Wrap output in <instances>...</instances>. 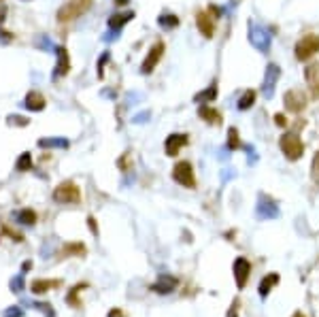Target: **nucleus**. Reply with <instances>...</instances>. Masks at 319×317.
Returning <instances> with one entry per match:
<instances>
[{"label":"nucleus","mask_w":319,"mask_h":317,"mask_svg":"<svg viewBox=\"0 0 319 317\" xmlns=\"http://www.w3.org/2000/svg\"><path fill=\"white\" fill-rule=\"evenodd\" d=\"M9 119H11V124H17V126H26L28 124V119L26 117H19V115H11Z\"/></svg>","instance_id":"29"},{"label":"nucleus","mask_w":319,"mask_h":317,"mask_svg":"<svg viewBox=\"0 0 319 317\" xmlns=\"http://www.w3.org/2000/svg\"><path fill=\"white\" fill-rule=\"evenodd\" d=\"M172 177L183 188H190V190L196 188V177H194V170H192L190 162H179V164L174 166V170H172Z\"/></svg>","instance_id":"5"},{"label":"nucleus","mask_w":319,"mask_h":317,"mask_svg":"<svg viewBox=\"0 0 319 317\" xmlns=\"http://www.w3.org/2000/svg\"><path fill=\"white\" fill-rule=\"evenodd\" d=\"M285 107L292 111V113H300V111L306 107V96L302 89H290L285 92Z\"/></svg>","instance_id":"7"},{"label":"nucleus","mask_w":319,"mask_h":317,"mask_svg":"<svg viewBox=\"0 0 319 317\" xmlns=\"http://www.w3.org/2000/svg\"><path fill=\"white\" fill-rule=\"evenodd\" d=\"M17 170H30L32 168V156H30V153H22V156H19V160H17Z\"/></svg>","instance_id":"21"},{"label":"nucleus","mask_w":319,"mask_h":317,"mask_svg":"<svg viewBox=\"0 0 319 317\" xmlns=\"http://www.w3.org/2000/svg\"><path fill=\"white\" fill-rule=\"evenodd\" d=\"M13 40V34L11 32H5V30H0V45H9Z\"/></svg>","instance_id":"27"},{"label":"nucleus","mask_w":319,"mask_h":317,"mask_svg":"<svg viewBox=\"0 0 319 317\" xmlns=\"http://www.w3.org/2000/svg\"><path fill=\"white\" fill-rule=\"evenodd\" d=\"M11 285H13V288H17L15 292H22V288H24V281H22V277H17V279H15Z\"/></svg>","instance_id":"30"},{"label":"nucleus","mask_w":319,"mask_h":317,"mask_svg":"<svg viewBox=\"0 0 319 317\" xmlns=\"http://www.w3.org/2000/svg\"><path fill=\"white\" fill-rule=\"evenodd\" d=\"M164 49H166V47H164L162 40H158V43L149 49V54H147V58H145V62H143V66H141V73H143V75L151 73V70L160 64V60H162V56H164Z\"/></svg>","instance_id":"6"},{"label":"nucleus","mask_w":319,"mask_h":317,"mask_svg":"<svg viewBox=\"0 0 319 317\" xmlns=\"http://www.w3.org/2000/svg\"><path fill=\"white\" fill-rule=\"evenodd\" d=\"M253 100H255V92H253V89H247L245 94L241 96V100H239V109H241V111H247L249 107H253Z\"/></svg>","instance_id":"19"},{"label":"nucleus","mask_w":319,"mask_h":317,"mask_svg":"<svg viewBox=\"0 0 319 317\" xmlns=\"http://www.w3.org/2000/svg\"><path fill=\"white\" fill-rule=\"evenodd\" d=\"M249 270H251V264L247 262V260L239 258V260L234 262V273H236V281H239V288H243V285L247 283V275H249Z\"/></svg>","instance_id":"13"},{"label":"nucleus","mask_w":319,"mask_h":317,"mask_svg":"<svg viewBox=\"0 0 319 317\" xmlns=\"http://www.w3.org/2000/svg\"><path fill=\"white\" fill-rule=\"evenodd\" d=\"M200 117L207 119L209 124H219V121H221V115L215 109H211V107H200Z\"/></svg>","instance_id":"18"},{"label":"nucleus","mask_w":319,"mask_h":317,"mask_svg":"<svg viewBox=\"0 0 319 317\" xmlns=\"http://www.w3.org/2000/svg\"><path fill=\"white\" fill-rule=\"evenodd\" d=\"M54 200L56 202H64V204H75V202L81 200V192H79V188L75 186L73 181H64V183H60V186L56 188Z\"/></svg>","instance_id":"2"},{"label":"nucleus","mask_w":319,"mask_h":317,"mask_svg":"<svg viewBox=\"0 0 319 317\" xmlns=\"http://www.w3.org/2000/svg\"><path fill=\"white\" fill-rule=\"evenodd\" d=\"M228 137H230V147H239V132H236L234 128H230Z\"/></svg>","instance_id":"26"},{"label":"nucleus","mask_w":319,"mask_h":317,"mask_svg":"<svg viewBox=\"0 0 319 317\" xmlns=\"http://www.w3.org/2000/svg\"><path fill=\"white\" fill-rule=\"evenodd\" d=\"M279 79V66L270 64L268 70H266V81H264V94L270 96L272 94V87H275V81Z\"/></svg>","instance_id":"14"},{"label":"nucleus","mask_w":319,"mask_h":317,"mask_svg":"<svg viewBox=\"0 0 319 317\" xmlns=\"http://www.w3.org/2000/svg\"><path fill=\"white\" fill-rule=\"evenodd\" d=\"M277 279H279V277H277V275H272V277H270V281H268V279H264V281H262V288H260V292H262V294H266V292H268V288H270V285H275V283H277Z\"/></svg>","instance_id":"25"},{"label":"nucleus","mask_w":319,"mask_h":317,"mask_svg":"<svg viewBox=\"0 0 319 317\" xmlns=\"http://www.w3.org/2000/svg\"><path fill=\"white\" fill-rule=\"evenodd\" d=\"M128 3V0H117V5H126Z\"/></svg>","instance_id":"34"},{"label":"nucleus","mask_w":319,"mask_h":317,"mask_svg":"<svg viewBox=\"0 0 319 317\" xmlns=\"http://www.w3.org/2000/svg\"><path fill=\"white\" fill-rule=\"evenodd\" d=\"M130 19H134V13H117V15H113L111 19H109V26L111 28H115V30H119L123 24H128Z\"/></svg>","instance_id":"16"},{"label":"nucleus","mask_w":319,"mask_h":317,"mask_svg":"<svg viewBox=\"0 0 319 317\" xmlns=\"http://www.w3.org/2000/svg\"><path fill=\"white\" fill-rule=\"evenodd\" d=\"M279 145H281V151L290 160H298L304 153V145H302V141L298 139V134H285V137H281Z\"/></svg>","instance_id":"4"},{"label":"nucleus","mask_w":319,"mask_h":317,"mask_svg":"<svg viewBox=\"0 0 319 317\" xmlns=\"http://www.w3.org/2000/svg\"><path fill=\"white\" fill-rule=\"evenodd\" d=\"M38 147H68L66 139H40Z\"/></svg>","instance_id":"20"},{"label":"nucleus","mask_w":319,"mask_h":317,"mask_svg":"<svg viewBox=\"0 0 319 317\" xmlns=\"http://www.w3.org/2000/svg\"><path fill=\"white\" fill-rule=\"evenodd\" d=\"M306 83L311 85L313 94H319V66L317 64L306 68Z\"/></svg>","instance_id":"15"},{"label":"nucleus","mask_w":319,"mask_h":317,"mask_svg":"<svg viewBox=\"0 0 319 317\" xmlns=\"http://www.w3.org/2000/svg\"><path fill=\"white\" fill-rule=\"evenodd\" d=\"M45 105H47V100L40 92H30V94L26 96V102H24V107L30 109V111H43Z\"/></svg>","instance_id":"12"},{"label":"nucleus","mask_w":319,"mask_h":317,"mask_svg":"<svg viewBox=\"0 0 319 317\" xmlns=\"http://www.w3.org/2000/svg\"><path fill=\"white\" fill-rule=\"evenodd\" d=\"M19 315H22V311H17V309H15V311H7V313H5V317H19Z\"/></svg>","instance_id":"32"},{"label":"nucleus","mask_w":319,"mask_h":317,"mask_svg":"<svg viewBox=\"0 0 319 317\" xmlns=\"http://www.w3.org/2000/svg\"><path fill=\"white\" fill-rule=\"evenodd\" d=\"M15 219H17L19 223H26V226H32V223L36 221V213L30 211V209H22V211L15 213Z\"/></svg>","instance_id":"17"},{"label":"nucleus","mask_w":319,"mask_h":317,"mask_svg":"<svg viewBox=\"0 0 319 317\" xmlns=\"http://www.w3.org/2000/svg\"><path fill=\"white\" fill-rule=\"evenodd\" d=\"M54 285H58V281H34V283H32V292L43 294V292H47L49 288H54Z\"/></svg>","instance_id":"22"},{"label":"nucleus","mask_w":319,"mask_h":317,"mask_svg":"<svg viewBox=\"0 0 319 317\" xmlns=\"http://www.w3.org/2000/svg\"><path fill=\"white\" fill-rule=\"evenodd\" d=\"M185 143H188V137H185V134H170L166 139V145H164V149H166V156H177Z\"/></svg>","instance_id":"10"},{"label":"nucleus","mask_w":319,"mask_h":317,"mask_svg":"<svg viewBox=\"0 0 319 317\" xmlns=\"http://www.w3.org/2000/svg\"><path fill=\"white\" fill-rule=\"evenodd\" d=\"M311 170H313V179L319 181V151H317V156L313 158V168Z\"/></svg>","instance_id":"28"},{"label":"nucleus","mask_w":319,"mask_h":317,"mask_svg":"<svg viewBox=\"0 0 319 317\" xmlns=\"http://www.w3.org/2000/svg\"><path fill=\"white\" fill-rule=\"evenodd\" d=\"M215 96H217V87H215V85H211L207 92H204V94H200L196 100H213Z\"/></svg>","instance_id":"24"},{"label":"nucleus","mask_w":319,"mask_h":317,"mask_svg":"<svg viewBox=\"0 0 319 317\" xmlns=\"http://www.w3.org/2000/svg\"><path fill=\"white\" fill-rule=\"evenodd\" d=\"M294 317H304V315H302V313H296V315H294Z\"/></svg>","instance_id":"35"},{"label":"nucleus","mask_w":319,"mask_h":317,"mask_svg":"<svg viewBox=\"0 0 319 317\" xmlns=\"http://www.w3.org/2000/svg\"><path fill=\"white\" fill-rule=\"evenodd\" d=\"M319 51V36L317 34H306L296 43V58L298 60H308Z\"/></svg>","instance_id":"3"},{"label":"nucleus","mask_w":319,"mask_h":317,"mask_svg":"<svg viewBox=\"0 0 319 317\" xmlns=\"http://www.w3.org/2000/svg\"><path fill=\"white\" fill-rule=\"evenodd\" d=\"M177 24H179V19L174 17V15H162L160 17V26L162 28H174Z\"/></svg>","instance_id":"23"},{"label":"nucleus","mask_w":319,"mask_h":317,"mask_svg":"<svg viewBox=\"0 0 319 317\" xmlns=\"http://www.w3.org/2000/svg\"><path fill=\"white\" fill-rule=\"evenodd\" d=\"M275 119H277V124H279V126H285V124H287V119H285L283 115H275Z\"/></svg>","instance_id":"31"},{"label":"nucleus","mask_w":319,"mask_h":317,"mask_svg":"<svg viewBox=\"0 0 319 317\" xmlns=\"http://www.w3.org/2000/svg\"><path fill=\"white\" fill-rule=\"evenodd\" d=\"M249 40H251V45H253V47H258L260 51H266V49H268V45H270L268 34H266L264 30H260V28H253V30H251Z\"/></svg>","instance_id":"11"},{"label":"nucleus","mask_w":319,"mask_h":317,"mask_svg":"<svg viewBox=\"0 0 319 317\" xmlns=\"http://www.w3.org/2000/svg\"><path fill=\"white\" fill-rule=\"evenodd\" d=\"M56 54H58L56 77H64V75H68V70H70V58H68V51H66V47H56Z\"/></svg>","instance_id":"9"},{"label":"nucleus","mask_w":319,"mask_h":317,"mask_svg":"<svg viewBox=\"0 0 319 317\" xmlns=\"http://www.w3.org/2000/svg\"><path fill=\"white\" fill-rule=\"evenodd\" d=\"M196 24H198L200 34H204L207 38L213 36V32H215V24H213V17H211L207 11H200V13L196 15Z\"/></svg>","instance_id":"8"},{"label":"nucleus","mask_w":319,"mask_h":317,"mask_svg":"<svg viewBox=\"0 0 319 317\" xmlns=\"http://www.w3.org/2000/svg\"><path fill=\"white\" fill-rule=\"evenodd\" d=\"M89 7H92V0H68V3L58 11V22H62V24L73 22V19L85 15L89 11Z\"/></svg>","instance_id":"1"},{"label":"nucleus","mask_w":319,"mask_h":317,"mask_svg":"<svg viewBox=\"0 0 319 317\" xmlns=\"http://www.w3.org/2000/svg\"><path fill=\"white\" fill-rule=\"evenodd\" d=\"M5 15H7V9H5L3 5H0V24L5 22Z\"/></svg>","instance_id":"33"}]
</instances>
